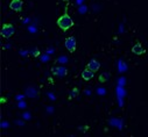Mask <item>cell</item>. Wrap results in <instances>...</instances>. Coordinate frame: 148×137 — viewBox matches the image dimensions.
Returning a JSON list of instances; mask_svg holds the SVG:
<instances>
[{"mask_svg": "<svg viewBox=\"0 0 148 137\" xmlns=\"http://www.w3.org/2000/svg\"><path fill=\"white\" fill-rule=\"evenodd\" d=\"M56 23L58 26V28H61L63 31H66L69 30L70 28L73 27V24H75V22H73V20L71 19V16L68 14V12L65 11L63 15H61L57 20H56Z\"/></svg>", "mask_w": 148, "mask_h": 137, "instance_id": "obj_1", "label": "cell"}, {"mask_svg": "<svg viewBox=\"0 0 148 137\" xmlns=\"http://www.w3.org/2000/svg\"><path fill=\"white\" fill-rule=\"evenodd\" d=\"M15 33V28L12 23H4L1 29H0V35H1L4 39H10L14 35Z\"/></svg>", "mask_w": 148, "mask_h": 137, "instance_id": "obj_2", "label": "cell"}, {"mask_svg": "<svg viewBox=\"0 0 148 137\" xmlns=\"http://www.w3.org/2000/svg\"><path fill=\"white\" fill-rule=\"evenodd\" d=\"M64 47L69 52H75L76 51V39L73 36L66 37L64 40Z\"/></svg>", "mask_w": 148, "mask_h": 137, "instance_id": "obj_3", "label": "cell"}, {"mask_svg": "<svg viewBox=\"0 0 148 137\" xmlns=\"http://www.w3.org/2000/svg\"><path fill=\"white\" fill-rule=\"evenodd\" d=\"M51 72L54 76H57V77H65L68 75V70L64 66H55L51 68Z\"/></svg>", "mask_w": 148, "mask_h": 137, "instance_id": "obj_4", "label": "cell"}, {"mask_svg": "<svg viewBox=\"0 0 148 137\" xmlns=\"http://www.w3.org/2000/svg\"><path fill=\"white\" fill-rule=\"evenodd\" d=\"M10 8L14 12H21L23 8V1L22 0H12L10 3Z\"/></svg>", "mask_w": 148, "mask_h": 137, "instance_id": "obj_5", "label": "cell"}, {"mask_svg": "<svg viewBox=\"0 0 148 137\" xmlns=\"http://www.w3.org/2000/svg\"><path fill=\"white\" fill-rule=\"evenodd\" d=\"M86 68L91 70L92 72H97V71L99 70V68H100V63H99L98 60H96V59H91V60L88 63Z\"/></svg>", "mask_w": 148, "mask_h": 137, "instance_id": "obj_6", "label": "cell"}, {"mask_svg": "<svg viewBox=\"0 0 148 137\" xmlns=\"http://www.w3.org/2000/svg\"><path fill=\"white\" fill-rule=\"evenodd\" d=\"M132 52L140 56V55H143V54H145V49H143V47L141 45L140 42H136V43L132 47Z\"/></svg>", "mask_w": 148, "mask_h": 137, "instance_id": "obj_7", "label": "cell"}, {"mask_svg": "<svg viewBox=\"0 0 148 137\" xmlns=\"http://www.w3.org/2000/svg\"><path fill=\"white\" fill-rule=\"evenodd\" d=\"M93 77H95V72H92L91 70H89V68H85V70L82 71V78H83L84 80L89 81V80H91Z\"/></svg>", "mask_w": 148, "mask_h": 137, "instance_id": "obj_8", "label": "cell"}, {"mask_svg": "<svg viewBox=\"0 0 148 137\" xmlns=\"http://www.w3.org/2000/svg\"><path fill=\"white\" fill-rule=\"evenodd\" d=\"M26 94L29 98H36V96H38V92H36V90L33 88V87H28L27 91H26Z\"/></svg>", "mask_w": 148, "mask_h": 137, "instance_id": "obj_9", "label": "cell"}, {"mask_svg": "<svg viewBox=\"0 0 148 137\" xmlns=\"http://www.w3.org/2000/svg\"><path fill=\"white\" fill-rule=\"evenodd\" d=\"M79 95V90L77 88V87H73L72 90H71V92H70V94H69V99L71 100V99H75V98H77Z\"/></svg>", "mask_w": 148, "mask_h": 137, "instance_id": "obj_10", "label": "cell"}, {"mask_svg": "<svg viewBox=\"0 0 148 137\" xmlns=\"http://www.w3.org/2000/svg\"><path fill=\"white\" fill-rule=\"evenodd\" d=\"M30 55H32L33 57H39V56H40V50H39L38 48H35L34 50H30Z\"/></svg>", "mask_w": 148, "mask_h": 137, "instance_id": "obj_11", "label": "cell"}, {"mask_svg": "<svg viewBox=\"0 0 148 137\" xmlns=\"http://www.w3.org/2000/svg\"><path fill=\"white\" fill-rule=\"evenodd\" d=\"M107 78H108V73H103V75L99 77V81H100V83H105V81L107 80Z\"/></svg>", "mask_w": 148, "mask_h": 137, "instance_id": "obj_12", "label": "cell"}, {"mask_svg": "<svg viewBox=\"0 0 148 137\" xmlns=\"http://www.w3.org/2000/svg\"><path fill=\"white\" fill-rule=\"evenodd\" d=\"M57 62H61V63H63V62H66V58H65V57H60V58L57 59Z\"/></svg>", "mask_w": 148, "mask_h": 137, "instance_id": "obj_13", "label": "cell"}]
</instances>
